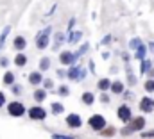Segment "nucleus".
Returning <instances> with one entry per match:
<instances>
[{
  "label": "nucleus",
  "instance_id": "1",
  "mask_svg": "<svg viewBox=\"0 0 154 139\" xmlns=\"http://www.w3.org/2000/svg\"><path fill=\"white\" fill-rule=\"evenodd\" d=\"M48 36H50V27L39 32V34H38V39H36V45H38V48H45V46L48 45V39H50Z\"/></svg>",
  "mask_w": 154,
  "mask_h": 139
},
{
  "label": "nucleus",
  "instance_id": "2",
  "mask_svg": "<svg viewBox=\"0 0 154 139\" xmlns=\"http://www.w3.org/2000/svg\"><path fill=\"white\" fill-rule=\"evenodd\" d=\"M104 125H106V120H104L102 116L95 114V116H91V118H90V127H91V129H95V130H102V129H104Z\"/></svg>",
  "mask_w": 154,
  "mask_h": 139
},
{
  "label": "nucleus",
  "instance_id": "3",
  "mask_svg": "<svg viewBox=\"0 0 154 139\" xmlns=\"http://www.w3.org/2000/svg\"><path fill=\"white\" fill-rule=\"evenodd\" d=\"M23 112H25V107L20 104V102L9 104V114H11V116H22Z\"/></svg>",
  "mask_w": 154,
  "mask_h": 139
},
{
  "label": "nucleus",
  "instance_id": "4",
  "mask_svg": "<svg viewBox=\"0 0 154 139\" xmlns=\"http://www.w3.org/2000/svg\"><path fill=\"white\" fill-rule=\"evenodd\" d=\"M29 116H31L32 120H43V118L47 116V112H45V109H41V107H32V109L29 111Z\"/></svg>",
  "mask_w": 154,
  "mask_h": 139
},
{
  "label": "nucleus",
  "instance_id": "5",
  "mask_svg": "<svg viewBox=\"0 0 154 139\" xmlns=\"http://www.w3.org/2000/svg\"><path fill=\"white\" fill-rule=\"evenodd\" d=\"M118 118H120L122 121H129V120H131V109H129L127 105H122V107L118 109Z\"/></svg>",
  "mask_w": 154,
  "mask_h": 139
},
{
  "label": "nucleus",
  "instance_id": "6",
  "mask_svg": "<svg viewBox=\"0 0 154 139\" xmlns=\"http://www.w3.org/2000/svg\"><path fill=\"white\" fill-rule=\"evenodd\" d=\"M140 109L143 111V112H151L154 109V100H151V98H143L142 102H140Z\"/></svg>",
  "mask_w": 154,
  "mask_h": 139
},
{
  "label": "nucleus",
  "instance_id": "7",
  "mask_svg": "<svg viewBox=\"0 0 154 139\" xmlns=\"http://www.w3.org/2000/svg\"><path fill=\"white\" fill-rule=\"evenodd\" d=\"M66 123H68L70 127H74V129H75V127L81 125V118H79L77 114H70V116L66 118Z\"/></svg>",
  "mask_w": 154,
  "mask_h": 139
},
{
  "label": "nucleus",
  "instance_id": "8",
  "mask_svg": "<svg viewBox=\"0 0 154 139\" xmlns=\"http://www.w3.org/2000/svg\"><path fill=\"white\" fill-rule=\"evenodd\" d=\"M59 59H61L63 64H70V63H74V55L68 54V52H63V54L59 55Z\"/></svg>",
  "mask_w": 154,
  "mask_h": 139
},
{
  "label": "nucleus",
  "instance_id": "9",
  "mask_svg": "<svg viewBox=\"0 0 154 139\" xmlns=\"http://www.w3.org/2000/svg\"><path fill=\"white\" fill-rule=\"evenodd\" d=\"M143 125H145V120L143 118H134V121H133V130H142L143 129Z\"/></svg>",
  "mask_w": 154,
  "mask_h": 139
},
{
  "label": "nucleus",
  "instance_id": "10",
  "mask_svg": "<svg viewBox=\"0 0 154 139\" xmlns=\"http://www.w3.org/2000/svg\"><path fill=\"white\" fill-rule=\"evenodd\" d=\"M68 75H70V78H81V77H82V71L79 68H72Z\"/></svg>",
  "mask_w": 154,
  "mask_h": 139
},
{
  "label": "nucleus",
  "instance_id": "11",
  "mask_svg": "<svg viewBox=\"0 0 154 139\" xmlns=\"http://www.w3.org/2000/svg\"><path fill=\"white\" fill-rule=\"evenodd\" d=\"M14 46H16V48H18V50H22V48H25V39H23V37H20V36H18V37H16V39H14Z\"/></svg>",
  "mask_w": 154,
  "mask_h": 139
},
{
  "label": "nucleus",
  "instance_id": "12",
  "mask_svg": "<svg viewBox=\"0 0 154 139\" xmlns=\"http://www.w3.org/2000/svg\"><path fill=\"white\" fill-rule=\"evenodd\" d=\"M14 63H16V66H23V64L27 63V59H25V55H22V54H18V55L14 57Z\"/></svg>",
  "mask_w": 154,
  "mask_h": 139
},
{
  "label": "nucleus",
  "instance_id": "13",
  "mask_svg": "<svg viewBox=\"0 0 154 139\" xmlns=\"http://www.w3.org/2000/svg\"><path fill=\"white\" fill-rule=\"evenodd\" d=\"M29 80H31L32 84H39V82H41V75H39V73H31V75H29Z\"/></svg>",
  "mask_w": 154,
  "mask_h": 139
},
{
  "label": "nucleus",
  "instance_id": "14",
  "mask_svg": "<svg viewBox=\"0 0 154 139\" xmlns=\"http://www.w3.org/2000/svg\"><path fill=\"white\" fill-rule=\"evenodd\" d=\"M82 102H84V104H93V95H91V93H84V95H82Z\"/></svg>",
  "mask_w": 154,
  "mask_h": 139
},
{
  "label": "nucleus",
  "instance_id": "15",
  "mask_svg": "<svg viewBox=\"0 0 154 139\" xmlns=\"http://www.w3.org/2000/svg\"><path fill=\"white\" fill-rule=\"evenodd\" d=\"M111 89H113V93H122L124 91V86H122V82H115L111 86Z\"/></svg>",
  "mask_w": 154,
  "mask_h": 139
},
{
  "label": "nucleus",
  "instance_id": "16",
  "mask_svg": "<svg viewBox=\"0 0 154 139\" xmlns=\"http://www.w3.org/2000/svg\"><path fill=\"white\" fill-rule=\"evenodd\" d=\"M9 31H11V29H9V27H5V29H4V32H2V36H0V50H2V46H4V41H5V36L9 34Z\"/></svg>",
  "mask_w": 154,
  "mask_h": 139
},
{
  "label": "nucleus",
  "instance_id": "17",
  "mask_svg": "<svg viewBox=\"0 0 154 139\" xmlns=\"http://www.w3.org/2000/svg\"><path fill=\"white\" fill-rule=\"evenodd\" d=\"M48 66H50V59L43 57V59H41V63H39V68H41V70H48Z\"/></svg>",
  "mask_w": 154,
  "mask_h": 139
},
{
  "label": "nucleus",
  "instance_id": "18",
  "mask_svg": "<svg viewBox=\"0 0 154 139\" xmlns=\"http://www.w3.org/2000/svg\"><path fill=\"white\" fill-rule=\"evenodd\" d=\"M13 80H14L13 73H9V71H7V73L4 75V82H5V84H13Z\"/></svg>",
  "mask_w": 154,
  "mask_h": 139
},
{
  "label": "nucleus",
  "instance_id": "19",
  "mask_svg": "<svg viewBox=\"0 0 154 139\" xmlns=\"http://www.w3.org/2000/svg\"><path fill=\"white\" fill-rule=\"evenodd\" d=\"M109 86H111V82H109L108 78H104V80H100V82H99V87H100V89H108Z\"/></svg>",
  "mask_w": 154,
  "mask_h": 139
},
{
  "label": "nucleus",
  "instance_id": "20",
  "mask_svg": "<svg viewBox=\"0 0 154 139\" xmlns=\"http://www.w3.org/2000/svg\"><path fill=\"white\" fill-rule=\"evenodd\" d=\"M61 111H63V105L61 104H52V112L54 114H59Z\"/></svg>",
  "mask_w": 154,
  "mask_h": 139
},
{
  "label": "nucleus",
  "instance_id": "21",
  "mask_svg": "<svg viewBox=\"0 0 154 139\" xmlns=\"http://www.w3.org/2000/svg\"><path fill=\"white\" fill-rule=\"evenodd\" d=\"M34 98H36L38 102H41V100L45 98V91H41V89H39V91H36V93H34Z\"/></svg>",
  "mask_w": 154,
  "mask_h": 139
},
{
  "label": "nucleus",
  "instance_id": "22",
  "mask_svg": "<svg viewBox=\"0 0 154 139\" xmlns=\"http://www.w3.org/2000/svg\"><path fill=\"white\" fill-rule=\"evenodd\" d=\"M145 89L147 91H154V80H147L145 82Z\"/></svg>",
  "mask_w": 154,
  "mask_h": 139
},
{
  "label": "nucleus",
  "instance_id": "23",
  "mask_svg": "<svg viewBox=\"0 0 154 139\" xmlns=\"http://www.w3.org/2000/svg\"><path fill=\"white\" fill-rule=\"evenodd\" d=\"M143 54H145V48H143V46H140V48H138V52H136V57H140V59H142V57H143Z\"/></svg>",
  "mask_w": 154,
  "mask_h": 139
},
{
  "label": "nucleus",
  "instance_id": "24",
  "mask_svg": "<svg viewBox=\"0 0 154 139\" xmlns=\"http://www.w3.org/2000/svg\"><path fill=\"white\" fill-rule=\"evenodd\" d=\"M79 37H81V32H74V34H72V37H70V41H72V43H75Z\"/></svg>",
  "mask_w": 154,
  "mask_h": 139
},
{
  "label": "nucleus",
  "instance_id": "25",
  "mask_svg": "<svg viewBox=\"0 0 154 139\" xmlns=\"http://www.w3.org/2000/svg\"><path fill=\"white\" fill-rule=\"evenodd\" d=\"M59 93H61V95H68V87L61 86V87H59Z\"/></svg>",
  "mask_w": 154,
  "mask_h": 139
},
{
  "label": "nucleus",
  "instance_id": "26",
  "mask_svg": "<svg viewBox=\"0 0 154 139\" xmlns=\"http://www.w3.org/2000/svg\"><path fill=\"white\" fill-rule=\"evenodd\" d=\"M52 139H74L72 136H52Z\"/></svg>",
  "mask_w": 154,
  "mask_h": 139
},
{
  "label": "nucleus",
  "instance_id": "27",
  "mask_svg": "<svg viewBox=\"0 0 154 139\" xmlns=\"http://www.w3.org/2000/svg\"><path fill=\"white\" fill-rule=\"evenodd\" d=\"M147 66H151V61H143V66H142V71H147Z\"/></svg>",
  "mask_w": 154,
  "mask_h": 139
},
{
  "label": "nucleus",
  "instance_id": "28",
  "mask_svg": "<svg viewBox=\"0 0 154 139\" xmlns=\"http://www.w3.org/2000/svg\"><path fill=\"white\" fill-rule=\"evenodd\" d=\"M0 64H2V66H7V59H4V57H0Z\"/></svg>",
  "mask_w": 154,
  "mask_h": 139
},
{
  "label": "nucleus",
  "instance_id": "29",
  "mask_svg": "<svg viewBox=\"0 0 154 139\" xmlns=\"http://www.w3.org/2000/svg\"><path fill=\"white\" fill-rule=\"evenodd\" d=\"M4 102H5V95L0 93V105H4Z\"/></svg>",
  "mask_w": 154,
  "mask_h": 139
},
{
  "label": "nucleus",
  "instance_id": "30",
  "mask_svg": "<svg viewBox=\"0 0 154 139\" xmlns=\"http://www.w3.org/2000/svg\"><path fill=\"white\" fill-rule=\"evenodd\" d=\"M111 134H113V129H108V130L104 132V136H111Z\"/></svg>",
  "mask_w": 154,
  "mask_h": 139
},
{
  "label": "nucleus",
  "instance_id": "31",
  "mask_svg": "<svg viewBox=\"0 0 154 139\" xmlns=\"http://www.w3.org/2000/svg\"><path fill=\"white\" fill-rule=\"evenodd\" d=\"M151 136H154V130L152 132H145V134H143V138H151Z\"/></svg>",
  "mask_w": 154,
  "mask_h": 139
}]
</instances>
